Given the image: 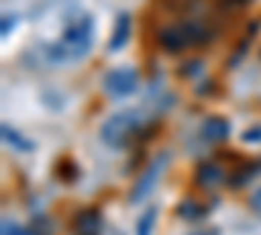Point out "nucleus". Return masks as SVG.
<instances>
[{
  "label": "nucleus",
  "instance_id": "1",
  "mask_svg": "<svg viewBox=\"0 0 261 235\" xmlns=\"http://www.w3.org/2000/svg\"><path fill=\"white\" fill-rule=\"evenodd\" d=\"M94 18L89 13H81L76 18H71L65 24L60 39L55 45H47L45 53L50 60L55 63H68V60H79L84 58L86 53L92 50V42H94Z\"/></svg>",
  "mask_w": 261,
  "mask_h": 235
},
{
  "label": "nucleus",
  "instance_id": "2",
  "mask_svg": "<svg viewBox=\"0 0 261 235\" xmlns=\"http://www.w3.org/2000/svg\"><path fill=\"white\" fill-rule=\"evenodd\" d=\"M139 118L134 113H120V115H113L102 125V139L110 144V146H123L130 136L139 131Z\"/></svg>",
  "mask_w": 261,
  "mask_h": 235
},
{
  "label": "nucleus",
  "instance_id": "3",
  "mask_svg": "<svg viewBox=\"0 0 261 235\" xmlns=\"http://www.w3.org/2000/svg\"><path fill=\"white\" fill-rule=\"evenodd\" d=\"M139 89V73L134 68H115L105 76V92L120 99V97H130Z\"/></svg>",
  "mask_w": 261,
  "mask_h": 235
},
{
  "label": "nucleus",
  "instance_id": "4",
  "mask_svg": "<svg viewBox=\"0 0 261 235\" xmlns=\"http://www.w3.org/2000/svg\"><path fill=\"white\" fill-rule=\"evenodd\" d=\"M165 162H167V154H160L154 162H151L146 170H144V175L136 180V186H134V191H130V196H128V201L130 204H136V201H141L151 188H154V183H157V178H160V173H162V167H165Z\"/></svg>",
  "mask_w": 261,
  "mask_h": 235
},
{
  "label": "nucleus",
  "instance_id": "5",
  "mask_svg": "<svg viewBox=\"0 0 261 235\" xmlns=\"http://www.w3.org/2000/svg\"><path fill=\"white\" fill-rule=\"evenodd\" d=\"M157 42H160V47L167 50V53H183V50L191 47V45H188V39H186V34H183V29H180V24L165 27V29L160 32Z\"/></svg>",
  "mask_w": 261,
  "mask_h": 235
},
{
  "label": "nucleus",
  "instance_id": "6",
  "mask_svg": "<svg viewBox=\"0 0 261 235\" xmlns=\"http://www.w3.org/2000/svg\"><path fill=\"white\" fill-rule=\"evenodd\" d=\"M102 220L97 209H81L73 220V232L76 235H99Z\"/></svg>",
  "mask_w": 261,
  "mask_h": 235
},
{
  "label": "nucleus",
  "instance_id": "7",
  "mask_svg": "<svg viewBox=\"0 0 261 235\" xmlns=\"http://www.w3.org/2000/svg\"><path fill=\"white\" fill-rule=\"evenodd\" d=\"M227 134H230V125H227L225 118H209V120L204 123V128H201V136H204L206 141H212V144L225 141Z\"/></svg>",
  "mask_w": 261,
  "mask_h": 235
},
{
  "label": "nucleus",
  "instance_id": "8",
  "mask_svg": "<svg viewBox=\"0 0 261 235\" xmlns=\"http://www.w3.org/2000/svg\"><path fill=\"white\" fill-rule=\"evenodd\" d=\"M130 37V16L128 13H120L118 21H115V29H113V39H110V45H107V50L110 53H118L125 42Z\"/></svg>",
  "mask_w": 261,
  "mask_h": 235
},
{
  "label": "nucleus",
  "instance_id": "9",
  "mask_svg": "<svg viewBox=\"0 0 261 235\" xmlns=\"http://www.w3.org/2000/svg\"><path fill=\"white\" fill-rule=\"evenodd\" d=\"M220 180H222V173H220V167L212 165V162H204V165H199V170H196V183H199L201 188H214Z\"/></svg>",
  "mask_w": 261,
  "mask_h": 235
},
{
  "label": "nucleus",
  "instance_id": "10",
  "mask_svg": "<svg viewBox=\"0 0 261 235\" xmlns=\"http://www.w3.org/2000/svg\"><path fill=\"white\" fill-rule=\"evenodd\" d=\"M154 225H157V206H149L144 215L136 220V235H151Z\"/></svg>",
  "mask_w": 261,
  "mask_h": 235
},
{
  "label": "nucleus",
  "instance_id": "11",
  "mask_svg": "<svg viewBox=\"0 0 261 235\" xmlns=\"http://www.w3.org/2000/svg\"><path fill=\"white\" fill-rule=\"evenodd\" d=\"M3 139L6 141H11V146H16V149H21V152H29V149L34 146L29 139H24V136H18L13 128H8V125H3Z\"/></svg>",
  "mask_w": 261,
  "mask_h": 235
},
{
  "label": "nucleus",
  "instance_id": "12",
  "mask_svg": "<svg viewBox=\"0 0 261 235\" xmlns=\"http://www.w3.org/2000/svg\"><path fill=\"white\" fill-rule=\"evenodd\" d=\"M3 235H27V232L21 230V227H16L13 222H8V220H6V222H3Z\"/></svg>",
  "mask_w": 261,
  "mask_h": 235
},
{
  "label": "nucleus",
  "instance_id": "13",
  "mask_svg": "<svg viewBox=\"0 0 261 235\" xmlns=\"http://www.w3.org/2000/svg\"><path fill=\"white\" fill-rule=\"evenodd\" d=\"M243 141H261V125H256V128H251V131H246V134H243Z\"/></svg>",
  "mask_w": 261,
  "mask_h": 235
},
{
  "label": "nucleus",
  "instance_id": "14",
  "mask_svg": "<svg viewBox=\"0 0 261 235\" xmlns=\"http://www.w3.org/2000/svg\"><path fill=\"white\" fill-rule=\"evenodd\" d=\"M13 24H16V16H3V37H8V32L13 29Z\"/></svg>",
  "mask_w": 261,
  "mask_h": 235
},
{
  "label": "nucleus",
  "instance_id": "15",
  "mask_svg": "<svg viewBox=\"0 0 261 235\" xmlns=\"http://www.w3.org/2000/svg\"><path fill=\"white\" fill-rule=\"evenodd\" d=\"M191 235H220V230H214V227H199V230L191 232Z\"/></svg>",
  "mask_w": 261,
  "mask_h": 235
},
{
  "label": "nucleus",
  "instance_id": "16",
  "mask_svg": "<svg viewBox=\"0 0 261 235\" xmlns=\"http://www.w3.org/2000/svg\"><path fill=\"white\" fill-rule=\"evenodd\" d=\"M115 235H123V232H115Z\"/></svg>",
  "mask_w": 261,
  "mask_h": 235
}]
</instances>
